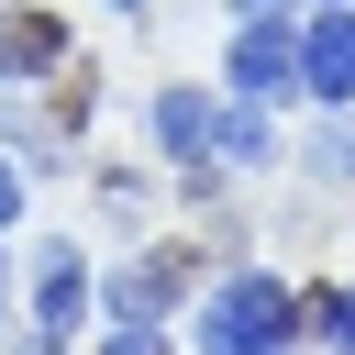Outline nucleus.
Returning a JSON list of instances; mask_svg holds the SVG:
<instances>
[{
  "label": "nucleus",
  "instance_id": "obj_3",
  "mask_svg": "<svg viewBox=\"0 0 355 355\" xmlns=\"http://www.w3.org/2000/svg\"><path fill=\"white\" fill-rule=\"evenodd\" d=\"M222 78H233V100H300V22H288L277 0H266V11H244V22H233Z\"/></svg>",
  "mask_w": 355,
  "mask_h": 355
},
{
  "label": "nucleus",
  "instance_id": "obj_6",
  "mask_svg": "<svg viewBox=\"0 0 355 355\" xmlns=\"http://www.w3.org/2000/svg\"><path fill=\"white\" fill-rule=\"evenodd\" d=\"M89 288H100L89 255H78V244H44V255H33V333H78V322H89Z\"/></svg>",
  "mask_w": 355,
  "mask_h": 355
},
{
  "label": "nucleus",
  "instance_id": "obj_9",
  "mask_svg": "<svg viewBox=\"0 0 355 355\" xmlns=\"http://www.w3.org/2000/svg\"><path fill=\"white\" fill-rule=\"evenodd\" d=\"M311 322H322V344H333V355H355V277H344V288H322V300H311Z\"/></svg>",
  "mask_w": 355,
  "mask_h": 355
},
{
  "label": "nucleus",
  "instance_id": "obj_8",
  "mask_svg": "<svg viewBox=\"0 0 355 355\" xmlns=\"http://www.w3.org/2000/svg\"><path fill=\"white\" fill-rule=\"evenodd\" d=\"M211 155L222 166H277V122H266V100H222V133H211Z\"/></svg>",
  "mask_w": 355,
  "mask_h": 355
},
{
  "label": "nucleus",
  "instance_id": "obj_17",
  "mask_svg": "<svg viewBox=\"0 0 355 355\" xmlns=\"http://www.w3.org/2000/svg\"><path fill=\"white\" fill-rule=\"evenodd\" d=\"M111 11H144V0H111Z\"/></svg>",
  "mask_w": 355,
  "mask_h": 355
},
{
  "label": "nucleus",
  "instance_id": "obj_5",
  "mask_svg": "<svg viewBox=\"0 0 355 355\" xmlns=\"http://www.w3.org/2000/svg\"><path fill=\"white\" fill-rule=\"evenodd\" d=\"M178 288H189V255H178V244H155V255H133V266H111V277H100L111 322H166V311H178Z\"/></svg>",
  "mask_w": 355,
  "mask_h": 355
},
{
  "label": "nucleus",
  "instance_id": "obj_10",
  "mask_svg": "<svg viewBox=\"0 0 355 355\" xmlns=\"http://www.w3.org/2000/svg\"><path fill=\"white\" fill-rule=\"evenodd\" d=\"M100 200H111V222H133V211H144V178H133V166H111V178H100Z\"/></svg>",
  "mask_w": 355,
  "mask_h": 355
},
{
  "label": "nucleus",
  "instance_id": "obj_13",
  "mask_svg": "<svg viewBox=\"0 0 355 355\" xmlns=\"http://www.w3.org/2000/svg\"><path fill=\"white\" fill-rule=\"evenodd\" d=\"M22 200H33V189H22V155H11V144H0V233H11V222H22Z\"/></svg>",
  "mask_w": 355,
  "mask_h": 355
},
{
  "label": "nucleus",
  "instance_id": "obj_11",
  "mask_svg": "<svg viewBox=\"0 0 355 355\" xmlns=\"http://www.w3.org/2000/svg\"><path fill=\"white\" fill-rule=\"evenodd\" d=\"M311 166H322V178H355V133H344V122H333V133H322V144H311Z\"/></svg>",
  "mask_w": 355,
  "mask_h": 355
},
{
  "label": "nucleus",
  "instance_id": "obj_2",
  "mask_svg": "<svg viewBox=\"0 0 355 355\" xmlns=\"http://www.w3.org/2000/svg\"><path fill=\"white\" fill-rule=\"evenodd\" d=\"M144 122H155V155L178 166V200H222V155H211V133H222V100H211V89H189V78H166Z\"/></svg>",
  "mask_w": 355,
  "mask_h": 355
},
{
  "label": "nucleus",
  "instance_id": "obj_15",
  "mask_svg": "<svg viewBox=\"0 0 355 355\" xmlns=\"http://www.w3.org/2000/svg\"><path fill=\"white\" fill-rule=\"evenodd\" d=\"M0 288H11V255H0Z\"/></svg>",
  "mask_w": 355,
  "mask_h": 355
},
{
  "label": "nucleus",
  "instance_id": "obj_1",
  "mask_svg": "<svg viewBox=\"0 0 355 355\" xmlns=\"http://www.w3.org/2000/svg\"><path fill=\"white\" fill-rule=\"evenodd\" d=\"M288 333H300V300L266 266H233L200 300V355H288Z\"/></svg>",
  "mask_w": 355,
  "mask_h": 355
},
{
  "label": "nucleus",
  "instance_id": "obj_7",
  "mask_svg": "<svg viewBox=\"0 0 355 355\" xmlns=\"http://www.w3.org/2000/svg\"><path fill=\"white\" fill-rule=\"evenodd\" d=\"M55 67H67V11L11 0L0 11V78H55Z\"/></svg>",
  "mask_w": 355,
  "mask_h": 355
},
{
  "label": "nucleus",
  "instance_id": "obj_14",
  "mask_svg": "<svg viewBox=\"0 0 355 355\" xmlns=\"http://www.w3.org/2000/svg\"><path fill=\"white\" fill-rule=\"evenodd\" d=\"M22 355H67V333H33V344H22Z\"/></svg>",
  "mask_w": 355,
  "mask_h": 355
},
{
  "label": "nucleus",
  "instance_id": "obj_12",
  "mask_svg": "<svg viewBox=\"0 0 355 355\" xmlns=\"http://www.w3.org/2000/svg\"><path fill=\"white\" fill-rule=\"evenodd\" d=\"M100 355H166V344H155V322H111V333H100Z\"/></svg>",
  "mask_w": 355,
  "mask_h": 355
},
{
  "label": "nucleus",
  "instance_id": "obj_4",
  "mask_svg": "<svg viewBox=\"0 0 355 355\" xmlns=\"http://www.w3.org/2000/svg\"><path fill=\"white\" fill-rule=\"evenodd\" d=\"M300 100L355 111V0H322V11L300 22Z\"/></svg>",
  "mask_w": 355,
  "mask_h": 355
},
{
  "label": "nucleus",
  "instance_id": "obj_16",
  "mask_svg": "<svg viewBox=\"0 0 355 355\" xmlns=\"http://www.w3.org/2000/svg\"><path fill=\"white\" fill-rule=\"evenodd\" d=\"M233 11H266V0H233Z\"/></svg>",
  "mask_w": 355,
  "mask_h": 355
}]
</instances>
